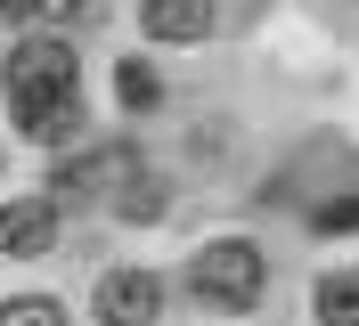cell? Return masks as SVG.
I'll return each instance as SVG.
<instances>
[{
  "mask_svg": "<svg viewBox=\"0 0 359 326\" xmlns=\"http://www.w3.org/2000/svg\"><path fill=\"white\" fill-rule=\"evenodd\" d=\"M188 285H196L212 310H253L262 285H269V261H262V245H245V237H212L188 261Z\"/></svg>",
  "mask_w": 359,
  "mask_h": 326,
  "instance_id": "6da1fadb",
  "label": "cell"
},
{
  "mask_svg": "<svg viewBox=\"0 0 359 326\" xmlns=\"http://www.w3.org/2000/svg\"><path fill=\"white\" fill-rule=\"evenodd\" d=\"M0 82H8L17 114L49 107V98H74V90H82L74 41H57V33H41V41H17V49H8V65H0Z\"/></svg>",
  "mask_w": 359,
  "mask_h": 326,
  "instance_id": "7a4b0ae2",
  "label": "cell"
},
{
  "mask_svg": "<svg viewBox=\"0 0 359 326\" xmlns=\"http://www.w3.org/2000/svg\"><path fill=\"white\" fill-rule=\"evenodd\" d=\"M90 310H98V326H156L163 318V278L156 269H107Z\"/></svg>",
  "mask_w": 359,
  "mask_h": 326,
  "instance_id": "3957f363",
  "label": "cell"
},
{
  "mask_svg": "<svg viewBox=\"0 0 359 326\" xmlns=\"http://www.w3.org/2000/svg\"><path fill=\"white\" fill-rule=\"evenodd\" d=\"M49 245H57V204H49V196H17V204H0V253L33 261V253H49Z\"/></svg>",
  "mask_w": 359,
  "mask_h": 326,
  "instance_id": "277c9868",
  "label": "cell"
},
{
  "mask_svg": "<svg viewBox=\"0 0 359 326\" xmlns=\"http://www.w3.org/2000/svg\"><path fill=\"white\" fill-rule=\"evenodd\" d=\"M147 41H204L212 33V0H139Z\"/></svg>",
  "mask_w": 359,
  "mask_h": 326,
  "instance_id": "5b68a950",
  "label": "cell"
},
{
  "mask_svg": "<svg viewBox=\"0 0 359 326\" xmlns=\"http://www.w3.org/2000/svg\"><path fill=\"white\" fill-rule=\"evenodd\" d=\"M17 123H25V139L57 147V139H74V130H82V90H74V98H49V107H33V114H17Z\"/></svg>",
  "mask_w": 359,
  "mask_h": 326,
  "instance_id": "8992f818",
  "label": "cell"
},
{
  "mask_svg": "<svg viewBox=\"0 0 359 326\" xmlns=\"http://www.w3.org/2000/svg\"><path fill=\"white\" fill-rule=\"evenodd\" d=\"M318 326H359V278H318Z\"/></svg>",
  "mask_w": 359,
  "mask_h": 326,
  "instance_id": "52a82bcc",
  "label": "cell"
},
{
  "mask_svg": "<svg viewBox=\"0 0 359 326\" xmlns=\"http://www.w3.org/2000/svg\"><path fill=\"white\" fill-rule=\"evenodd\" d=\"M0 326H66V310L49 294H17V302H0Z\"/></svg>",
  "mask_w": 359,
  "mask_h": 326,
  "instance_id": "ba28073f",
  "label": "cell"
},
{
  "mask_svg": "<svg viewBox=\"0 0 359 326\" xmlns=\"http://www.w3.org/2000/svg\"><path fill=\"white\" fill-rule=\"evenodd\" d=\"M114 90H123V107H156V74H147V65H123V74H114Z\"/></svg>",
  "mask_w": 359,
  "mask_h": 326,
  "instance_id": "9c48e42d",
  "label": "cell"
},
{
  "mask_svg": "<svg viewBox=\"0 0 359 326\" xmlns=\"http://www.w3.org/2000/svg\"><path fill=\"white\" fill-rule=\"evenodd\" d=\"M359 229V196H343V204H318V237H351Z\"/></svg>",
  "mask_w": 359,
  "mask_h": 326,
  "instance_id": "30bf717a",
  "label": "cell"
},
{
  "mask_svg": "<svg viewBox=\"0 0 359 326\" xmlns=\"http://www.w3.org/2000/svg\"><path fill=\"white\" fill-rule=\"evenodd\" d=\"M49 17H98V8H107V0H41Z\"/></svg>",
  "mask_w": 359,
  "mask_h": 326,
  "instance_id": "8fae6325",
  "label": "cell"
},
{
  "mask_svg": "<svg viewBox=\"0 0 359 326\" xmlns=\"http://www.w3.org/2000/svg\"><path fill=\"white\" fill-rule=\"evenodd\" d=\"M25 8H41V0H0V17H25Z\"/></svg>",
  "mask_w": 359,
  "mask_h": 326,
  "instance_id": "7c38bea8",
  "label": "cell"
}]
</instances>
